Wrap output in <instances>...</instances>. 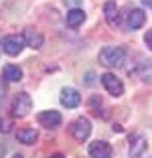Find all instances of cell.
<instances>
[{
  "label": "cell",
  "instance_id": "obj_1",
  "mask_svg": "<svg viewBox=\"0 0 152 158\" xmlns=\"http://www.w3.org/2000/svg\"><path fill=\"white\" fill-rule=\"evenodd\" d=\"M126 59L124 47H103L99 51V63L103 67H120Z\"/></svg>",
  "mask_w": 152,
  "mask_h": 158
},
{
  "label": "cell",
  "instance_id": "obj_2",
  "mask_svg": "<svg viewBox=\"0 0 152 158\" xmlns=\"http://www.w3.org/2000/svg\"><path fill=\"white\" fill-rule=\"evenodd\" d=\"M31 107H32V99L28 93H16L12 99V103H10V112H12L14 118H24L28 116V112H31Z\"/></svg>",
  "mask_w": 152,
  "mask_h": 158
},
{
  "label": "cell",
  "instance_id": "obj_3",
  "mask_svg": "<svg viewBox=\"0 0 152 158\" xmlns=\"http://www.w3.org/2000/svg\"><path fill=\"white\" fill-rule=\"evenodd\" d=\"M24 47H27V41H24V37H20V35H8V37L2 41V49H4V53L10 55V57L20 55Z\"/></svg>",
  "mask_w": 152,
  "mask_h": 158
},
{
  "label": "cell",
  "instance_id": "obj_4",
  "mask_svg": "<svg viewBox=\"0 0 152 158\" xmlns=\"http://www.w3.org/2000/svg\"><path fill=\"white\" fill-rule=\"evenodd\" d=\"M91 134V122L87 118H79L71 124V136H73L77 142H85Z\"/></svg>",
  "mask_w": 152,
  "mask_h": 158
},
{
  "label": "cell",
  "instance_id": "obj_5",
  "mask_svg": "<svg viewBox=\"0 0 152 158\" xmlns=\"http://www.w3.org/2000/svg\"><path fill=\"white\" fill-rule=\"evenodd\" d=\"M99 79H101V83H103V87L108 89V93H112L114 98H120L122 93H124V83H122V79H118L114 73H103Z\"/></svg>",
  "mask_w": 152,
  "mask_h": 158
},
{
  "label": "cell",
  "instance_id": "obj_6",
  "mask_svg": "<svg viewBox=\"0 0 152 158\" xmlns=\"http://www.w3.org/2000/svg\"><path fill=\"white\" fill-rule=\"evenodd\" d=\"M59 102H61V106L73 110V107H77L79 103H81V95H79V91L73 89V87H63L61 89V95H59Z\"/></svg>",
  "mask_w": 152,
  "mask_h": 158
},
{
  "label": "cell",
  "instance_id": "obj_7",
  "mask_svg": "<svg viewBox=\"0 0 152 158\" xmlns=\"http://www.w3.org/2000/svg\"><path fill=\"white\" fill-rule=\"evenodd\" d=\"M144 20H146V14H144L142 8H132V10H128V14H126V27H128V31L140 28L144 24Z\"/></svg>",
  "mask_w": 152,
  "mask_h": 158
},
{
  "label": "cell",
  "instance_id": "obj_8",
  "mask_svg": "<svg viewBox=\"0 0 152 158\" xmlns=\"http://www.w3.org/2000/svg\"><path fill=\"white\" fill-rule=\"evenodd\" d=\"M39 124L43 126V128H57V126L61 124V114L55 112V110H45V112L39 114Z\"/></svg>",
  "mask_w": 152,
  "mask_h": 158
},
{
  "label": "cell",
  "instance_id": "obj_9",
  "mask_svg": "<svg viewBox=\"0 0 152 158\" xmlns=\"http://www.w3.org/2000/svg\"><path fill=\"white\" fill-rule=\"evenodd\" d=\"M89 156L91 158H110L112 156V146L103 140H95L89 144Z\"/></svg>",
  "mask_w": 152,
  "mask_h": 158
},
{
  "label": "cell",
  "instance_id": "obj_10",
  "mask_svg": "<svg viewBox=\"0 0 152 158\" xmlns=\"http://www.w3.org/2000/svg\"><path fill=\"white\" fill-rule=\"evenodd\" d=\"M103 16H106V23L110 24V27H118L120 24V14H118V6H116V2H112V0H108L106 4H103Z\"/></svg>",
  "mask_w": 152,
  "mask_h": 158
},
{
  "label": "cell",
  "instance_id": "obj_11",
  "mask_svg": "<svg viewBox=\"0 0 152 158\" xmlns=\"http://www.w3.org/2000/svg\"><path fill=\"white\" fill-rule=\"evenodd\" d=\"M24 41H27V47H31V49H35V51H39V49H41L43 47V41H45V39H43V35L39 33V31H35V28H24Z\"/></svg>",
  "mask_w": 152,
  "mask_h": 158
},
{
  "label": "cell",
  "instance_id": "obj_12",
  "mask_svg": "<svg viewBox=\"0 0 152 158\" xmlns=\"http://www.w3.org/2000/svg\"><path fill=\"white\" fill-rule=\"evenodd\" d=\"M146 138L144 136H134V138H130V156L132 158H138L144 154V150H146Z\"/></svg>",
  "mask_w": 152,
  "mask_h": 158
},
{
  "label": "cell",
  "instance_id": "obj_13",
  "mask_svg": "<svg viewBox=\"0 0 152 158\" xmlns=\"http://www.w3.org/2000/svg\"><path fill=\"white\" fill-rule=\"evenodd\" d=\"M83 20H85V12L81 8H71L67 12V16H65V23L71 28H77L79 24H83Z\"/></svg>",
  "mask_w": 152,
  "mask_h": 158
},
{
  "label": "cell",
  "instance_id": "obj_14",
  "mask_svg": "<svg viewBox=\"0 0 152 158\" xmlns=\"http://www.w3.org/2000/svg\"><path fill=\"white\" fill-rule=\"evenodd\" d=\"M39 138V132L35 128H23V130L16 132V140L20 144H35Z\"/></svg>",
  "mask_w": 152,
  "mask_h": 158
},
{
  "label": "cell",
  "instance_id": "obj_15",
  "mask_svg": "<svg viewBox=\"0 0 152 158\" xmlns=\"http://www.w3.org/2000/svg\"><path fill=\"white\" fill-rule=\"evenodd\" d=\"M4 79L6 81H12V83L20 81L23 79V69L19 65H6L4 67Z\"/></svg>",
  "mask_w": 152,
  "mask_h": 158
},
{
  "label": "cell",
  "instance_id": "obj_16",
  "mask_svg": "<svg viewBox=\"0 0 152 158\" xmlns=\"http://www.w3.org/2000/svg\"><path fill=\"white\" fill-rule=\"evenodd\" d=\"M136 73L140 75V79L142 81H146V83H152V61H144V63H140L138 71Z\"/></svg>",
  "mask_w": 152,
  "mask_h": 158
},
{
  "label": "cell",
  "instance_id": "obj_17",
  "mask_svg": "<svg viewBox=\"0 0 152 158\" xmlns=\"http://www.w3.org/2000/svg\"><path fill=\"white\" fill-rule=\"evenodd\" d=\"M65 2V6L67 8H81V2L83 0H63Z\"/></svg>",
  "mask_w": 152,
  "mask_h": 158
},
{
  "label": "cell",
  "instance_id": "obj_18",
  "mask_svg": "<svg viewBox=\"0 0 152 158\" xmlns=\"http://www.w3.org/2000/svg\"><path fill=\"white\" fill-rule=\"evenodd\" d=\"M144 43H146V47L152 51V31H148V33L144 35Z\"/></svg>",
  "mask_w": 152,
  "mask_h": 158
},
{
  "label": "cell",
  "instance_id": "obj_19",
  "mask_svg": "<svg viewBox=\"0 0 152 158\" xmlns=\"http://www.w3.org/2000/svg\"><path fill=\"white\" fill-rule=\"evenodd\" d=\"M4 81H2V79H0V103H2V99H4Z\"/></svg>",
  "mask_w": 152,
  "mask_h": 158
},
{
  "label": "cell",
  "instance_id": "obj_20",
  "mask_svg": "<svg viewBox=\"0 0 152 158\" xmlns=\"http://www.w3.org/2000/svg\"><path fill=\"white\" fill-rule=\"evenodd\" d=\"M144 6H148V8H152V0H140Z\"/></svg>",
  "mask_w": 152,
  "mask_h": 158
},
{
  "label": "cell",
  "instance_id": "obj_21",
  "mask_svg": "<svg viewBox=\"0 0 152 158\" xmlns=\"http://www.w3.org/2000/svg\"><path fill=\"white\" fill-rule=\"evenodd\" d=\"M49 158H65L63 154H53V156H49Z\"/></svg>",
  "mask_w": 152,
  "mask_h": 158
},
{
  "label": "cell",
  "instance_id": "obj_22",
  "mask_svg": "<svg viewBox=\"0 0 152 158\" xmlns=\"http://www.w3.org/2000/svg\"><path fill=\"white\" fill-rule=\"evenodd\" d=\"M0 158H4V148L0 146Z\"/></svg>",
  "mask_w": 152,
  "mask_h": 158
},
{
  "label": "cell",
  "instance_id": "obj_23",
  "mask_svg": "<svg viewBox=\"0 0 152 158\" xmlns=\"http://www.w3.org/2000/svg\"><path fill=\"white\" fill-rule=\"evenodd\" d=\"M12 158H23V156H20V154H14V156Z\"/></svg>",
  "mask_w": 152,
  "mask_h": 158
}]
</instances>
